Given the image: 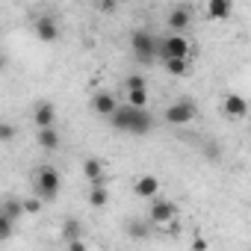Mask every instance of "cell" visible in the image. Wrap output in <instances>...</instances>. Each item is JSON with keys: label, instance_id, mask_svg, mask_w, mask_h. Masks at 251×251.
<instances>
[{"label": "cell", "instance_id": "cell-27", "mask_svg": "<svg viewBox=\"0 0 251 251\" xmlns=\"http://www.w3.org/2000/svg\"><path fill=\"white\" fill-rule=\"evenodd\" d=\"M68 251H89L86 239H77V242H68Z\"/></svg>", "mask_w": 251, "mask_h": 251}, {"label": "cell", "instance_id": "cell-26", "mask_svg": "<svg viewBox=\"0 0 251 251\" xmlns=\"http://www.w3.org/2000/svg\"><path fill=\"white\" fill-rule=\"evenodd\" d=\"M192 251H207V239L204 236H195L192 239Z\"/></svg>", "mask_w": 251, "mask_h": 251}, {"label": "cell", "instance_id": "cell-24", "mask_svg": "<svg viewBox=\"0 0 251 251\" xmlns=\"http://www.w3.org/2000/svg\"><path fill=\"white\" fill-rule=\"evenodd\" d=\"M12 230H15V227H12V222H9L6 216H0V239H9V236H12Z\"/></svg>", "mask_w": 251, "mask_h": 251}, {"label": "cell", "instance_id": "cell-23", "mask_svg": "<svg viewBox=\"0 0 251 251\" xmlns=\"http://www.w3.org/2000/svg\"><path fill=\"white\" fill-rule=\"evenodd\" d=\"M139 89H145V77L130 74V77H127V92H139Z\"/></svg>", "mask_w": 251, "mask_h": 251}, {"label": "cell", "instance_id": "cell-2", "mask_svg": "<svg viewBox=\"0 0 251 251\" xmlns=\"http://www.w3.org/2000/svg\"><path fill=\"white\" fill-rule=\"evenodd\" d=\"M189 50H192V42L186 36H166V39H157V56L166 59H189Z\"/></svg>", "mask_w": 251, "mask_h": 251}, {"label": "cell", "instance_id": "cell-18", "mask_svg": "<svg viewBox=\"0 0 251 251\" xmlns=\"http://www.w3.org/2000/svg\"><path fill=\"white\" fill-rule=\"evenodd\" d=\"M163 65L172 77H186L189 74V59H166Z\"/></svg>", "mask_w": 251, "mask_h": 251}, {"label": "cell", "instance_id": "cell-3", "mask_svg": "<svg viewBox=\"0 0 251 251\" xmlns=\"http://www.w3.org/2000/svg\"><path fill=\"white\" fill-rule=\"evenodd\" d=\"M59 186H62V177L53 166L39 169V175H36V198L39 201H53L59 195Z\"/></svg>", "mask_w": 251, "mask_h": 251}, {"label": "cell", "instance_id": "cell-22", "mask_svg": "<svg viewBox=\"0 0 251 251\" xmlns=\"http://www.w3.org/2000/svg\"><path fill=\"white\" fill-rule=\"evenodd\" d=\"M15 124H9V121H0V142H12L15 139Z\"/></svg>", "mask_w": 251, "mask_h": 251}, {"label": "cell", "instance_id": "cell-16", "mask_svg": "<svg viewBox=\"0 0 251 251\" xmlns=\"http://www.w3.org/2000/svg\"><path fill=\"white\" fill-rule=\"evenodd\" d=\"M83 177H86L89 183H100V180H103V163H100L98 157H89V160L83 163Z\"/></svg>", "mask_w": 251, "mask_h": 251}, {"label": "cell", "instance_id": "cell-11", "mask_svg": "<svg viewBox=\"0 0 251 251\" xmlns=\"http://www.w3.org/2000/svg\"><path fill=\"white\" fill-rule=\"evenodd\" d=\"M36 36H39L42 42H56V39H59V24H56L50 15H42V18L36 21Z\"/></svg>", "mask_w": 251, "mask_h": 251}, {"label": "cell", "instance_id": "cell-1", "mask_svg": "<svg viewBox=\"0 0 251 251\" xmlns=\"http://www.w3.org/2000/svg\"><path fill=\"white\" fill-rule=\"evenodd\" d=\"M109 124L115 130H124V133H133V136H145L151 133L154 127V115L148 109H136V106H118L109 118Z\"/></svg>", "mask_w": 251, "mask_h": 251}, {"label": "cell", "instance_id": "cell-4", "mask_svg": "<svg viewBox=\"0 0 251 251\" xmlns=\"http://www.w3.org/2000/svg\"><path fill=\"white\" fill-rule=\"evenodd\" d=\"M130 48H133V56H136L142 65H148V62L157 59V39H154V33H148V30H133V33H130Z\"/></svg>", "mask_w": 251, "mask_h": 251}, {"label": "cell", "instance_id": "cell-19", "mask_svg": "<svg viewBox=\"0 0 251 251\" xmlns=\"http://www.w3.org/2000/svg\"><path fill=\"white\" fill-rule=\"evenodd\" d=\"M21 213H24V210H21V201H15V198H6L3 207H0V216H6L9 222H15Z\"/></svg>", "mask_w": 251, "mask_h": 251}, {"label": "cell", "instance_id": "cell-5", "mask_svg": "<svg viewBox=\"0 0 251 251\" xmlns=\"http://www.w3.org/2000/svg\"><path fill=\"white\" fill-rule=\"evenodd\" d=\"M166 124H175V127H180V124H189L195 118V103L192 100H175L166 112H163Z\"/></svg>", "mask_w": 251, "mask_h": 251}, {"label": "cell", "instance_id": "cell-17", "mask_svg": "<svg viewBox=\"0 0 251 251\" xmlns=\"http://www.w3.org/2000/svg\"><path fill=\"white\" fill-rule=\"evenodd\" d=\"M204 12H207V18H213V21H222V18L230 15V3H227V0H210Z\"/></svg>", "mask_w": 251, "mask_h": 251}, {"label": "cell", "instance_id": "cell-13", "mask_svg": "<svg viewBox=\"0 0 251 251\" xmlns=\"http://www.w3.org/2000/svg\"><path fill=\"white\" fill-rule=\"evenodd\" d=\"M225 112H227V118H245V112H248L245 98L242 95H225Z\"/></svg>", "mask_w": 251, "mask_h": 251}, {"label": "cell", "instance_id": "cell-28", "mask_svg": "<svg viewBox=\"0 0 251 251\" xmlns=\"http://www.w3.org/2000/svg\"><path fill=\"white\" fill-rule=\"evenodd\" d=\"M3 68H6V56H3V53H0V71H3Z\"/></svg>", "mask_w": 251, "mask_h": 251}, {"label": "cell", "instance_id": "cell-8", "mask_svg": "<svg viewBox=\"0 0 251 251\" xmlns=\"http://www.w3.org/2000/svg\"><path fill=\"white\" fill-rule=\"evenodd\" d=\"M92 109L98 115H103V118H112V112L118 109V100L109 92H98V95H92Z\"/></svg>", "mask_w": 251, "mask_h": 251}, {"label": "cell", "instance_id": "cell-25", "mask_svg": "<svg viewBox=\"0 0 251 251\" xmlns=\"http://www.w3.org/2000/svg\"><path fill=\"white\" fill-rule=\"evenodd\" d=\"M21 210L24 213H39L42 210V201L39 198H27V201H21Z\"/></svg>", "mask_w": 251, "mask_h": 251}, {"label": "cell", "instance_id": "cell-6", "mask_svg": "<svg viewBox=\"0 0 251 251\" xmlns=\"http://www.w3.org/2000/svg\"><path fill=\"white\" fill-rule=\"evenodd\" d=\"M175 219H177V204L166 201V198H154V204H151V225L163 227V225H169Z\"/></svg>", "mask_w": 251, "mask_h": 251}, {"label": "cell", "instance_id": "cell-15", "mask_svg": "<svg viewBox=\"0 0 251 251\" xmlns=\"http://www.w3.org/2000/svg\"><path fill=\"white\" fill-rule=\"evenodd\" d=\"M59 236H62V242H65V245H68V242H77V239H83V225H80V219L68 216V219L62 222V230H59Z\"/></svg>", "mask_w": 251, "mask_h": 251}, {"label": "cell", "instance_id": "cell-10", "mask_svg": "<svg viewBox=\"0 0 251 251\" xmlns=\"http://www.w3.org/2000/svg\"><path fill=\"white\" fill-rule=\"evenodd\" d=\"M169 27H172V33L175 36H183V30L192 24V15H189V9L186 6H175L172 12H169V21H166Z\"/></svg>", "mask_w": 251, "mask_h": 251}, {"label": "cell", "instance_id": "cell-7", "mask_svg": "<svg viewBox=\"0 0 251 251\" xmlns=\"http://www.w3.org/2000/svg\"><path fill=\"white\" fill-rule=\"evenodd\" d=\"M157 192H160V180L154 177V175H142V177H136L133 180V195L136 198H157Z\"/></svg>", "mask_w": 251, "mask_h": 251}, {"label": "cell", "instance_id": "cell-12", "mask_svg": "<svg viewBox=\"0 0 251 251\" xmlns=\"http://www.w3.org/2000/svg\"><path fill=\"white\" fill-rule=\"evenodd\" d=\"M86 201H89V207H106V204H109V189H106V180L92 183V186H89V192H86Z\"/></svg>", "mask_w": 251, "mask_h": 251}, {"label": "cell", "instance_id": "cell-20", "mask_svg": "<svg viewBox=\"0 0 251 251\" xmlns=\"http://www.w3.org/2000/svg\"><path fill=\"white\" fill-rule=\"evenodd\" d=\"M127 106H136V109H148V89H139V92H127Z\"/></svg>", "mask_w": 251, "mask_h": 251}, {"label": "cell", "instance_id": "cell-21", "mask_svg": "<svg viewBox=\"0 0 251 251\" xmlns=\"http://www.w3.org/2000/svg\"><path fill=\"white\" fill-rule=\"evenodd\" d=\"M127 230H130L133 239H148L151 236V222H130Z\"/></svg>", "mask_w": 251, "mask_h": 251}, {"label": "cell", "instance_id": "cell-9", "mask_svg": "<svg viewBox=\"0 0 251 251\" xmlns=\"http://www.w3.org/2000/svg\"><path fill=\"white\" fill-rule=\"evenodd\" d=\"M33 121H36V127L45 130V127H56V106L53 103H39L36 112H33Z\"/></svg>", "mask_w": 251, "mask_h": 251}, {"label": "cell", "instance_id": "cell-14", "mask_svg": "<svg viewBox=\"0 0 251 251\" xmlns=\"http://www.w3.org/2000/svg\"><path fill=\"white\" fill-rule=\"evenodd\" d=\"M36 142H39V148H42V151H56V148H59V142H62V136H59V130H56V127H45V130H39V133H36Z\"/></svg>", "mask_w": 251, "mask_h": 251}]
</instances>
